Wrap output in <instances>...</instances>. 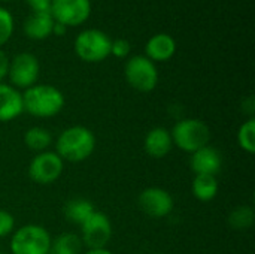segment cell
<instances>
[{
	"mask_svg": "<svg viewBox=\"0 0 255 254\" xmlns=\"http://www.w3.org/2000/svg\"><path fill=\"white\" fill-rule=\"evenodd\" d=\"M64 169L63 159L52 151L39 153L28 166L30 178L37 184H52L57 181Z\"/></svg>",
	"mask_w": 255,
	"mask_h": 254,
	"instance_id": "30bf717a",
	"label": "cell"
},
{
	"mask_svg": "<svg viewBox=\"0 0 255 254\" xmlns=\"http://www.w3.org/2000/svg\"><path fill=\"white\" fill-rule=\"evenodd\" d=\"M25 3L31 7L33 12H45L49 10L52 0H25Z\"/></svg>",
	"mask_w": 255,
	"mask_h": 254,
	"instance_id": "484cf974",
	"label": "cell"
},
{
	"mask_svg": "<svg viewBox=\"0 0 255 254\" xmlns=\"http://www.w3.org/2000/svg\"><path fill=\"white\" fill-rule=\"evenodd\" d=\"M173 147L172 135L167 129L164 127H155L149 130L145 136L143 148L148 156L154 159H163L166 157Z\"/></svg>",
	"mask_w": 255,
	"mask_h": 254,
	"instance_id": "9a60e30c",
	"label": "cell"
},
{
	"mask_svg": "<svg viewBox=\"0 0 255 254\" xmlns=\"http://www.w3.org/2000/svg\"><path fill=\"white\" fill-rule=\"evenodd\" d=\"M124 75L130 87L142 93L152 91L158 84V70L154 61L145 55H133L128 58L124 67Z\"/></svg>",
	"mask_w": 255,
	"mask_h": 254,
	"instance_id": "8992f818",
	"label": "cell"
},
{
	"mask_svg": "<svg viewBox=\"0 0 255 254\" xmlns=\"http://www.w3.org/2000/svg\"><path fill=\"white\" fill-rule=\"evenodd\" d=\"M49 12L54 21L66 27H76L88 19L91 13V1L90 0H52Z\"/></svg>",
	"mask_w": 255,
	"mask_h": 254,
	"instance_id": "9c48e42d",
	"label": "cell"
},
{
	"mask_svg": "<svg viewBox=\"0 0 255 254\" xmlns=\"http://www.w3.org/2000/svg\"><path fill=\"white\" fill-rule=\"evenodd\" d=\"M139 207L146 216L152 219H163L173 211L175 204L172 195L167 190L160 187H149L139 195Z\"/></svg>",
	"mask_w": 255,
	"mask_h": 254,
	"instance_id": "8fae6325",
	"label": "cell"
},
{
	"mask_svg": "<svg viewBox=\"0 0 255 254\" xmlns=\"http://www.w3.org/2000/svg\"><path fill=\"white\" fill-rule=\"evenodd\" d=\"M15 228V219L10 213L0 210V238L9 235L13 232Z\"/></svg>",
	"mask_w": 255,
	"mask_h": 254,
	"instance_id": "d4e9b609",
	"label": "cell"
},
{
	"mask_svg": "<svg viewBox=\"0 0 255 254\" xmlns=\"http://www.w3.org/2000/svg\"><path fill=\"white\" fill-rule=\"evenodd\" d=\"M94 211H96L94 205L90 201L82 199V198L70 199L64 205V216H66V219L70 223L79 225V226H82Z\"/></svg>",
	"mask_w": 255,
	"mask_h": 254,
	"instance_id": "e0dca14e",
	"label": "cell"
},
{
	"mask_svg": "<svg viewBox=\"0 0 255 254\" xmlns=\"http://www.w3.org/2000/svg\"><path fill=\"white\" fill-rule=\"evenodd\" d=\"M54 22L55 21L49 10L31 12V15L25 18L22 27H24V33L27 37H30L33 40H43L52 34Z\"/></svg>",
	"mask_w": 255,
	"mask_h": 254,
	"instance_id": "2e32d148",
	"label": "cell"
},
{
	"mask_svg": "<svg viewBox=\"0 0 255 254\" xmlns=\"http://www.w3.org/2000/svg\"><path fill=\"white\" fill-rule=\"evenodd\" d=\"M40 72V64L36 55L31 52H19L9 61L7 76L12 87L15 88H30L36 84Z\"/></svg>",
	"mask_w": 255,
	"mask_h": 254,
	"instance_id": "52a82bcc",
	"label": "cell"
},
{
	"mask_svg": "<svg viewBox=\"0 0 255 254\" xmlns=\"http://www.w3.org/2000/svg\"><path fill=\"white\" fill-rule=\"evenodd\" d=\"M24 144L37 153H43L52 144V135L45 127H31L24 135Z\"/></svg>",
	"mask_w": 255,
	"mask_h": 254,
	"instance_id": "d6986e66",
	"label": "cell"
},
{
	"mask_svg": "<svg viewBox=\"0 0 255 254\" xmlns=\"http://www.w3.org/2000/svg\"><path fill=\"white\" fill-rule=\"evenodd\" d=\"M55 147V153L63 159V162L79 163L93 154L96 148V136L84 126H72L60 133Z\"/></svg>",
	"mask_w": 255,
	"mask_h": 254,
	"instance_id": "6da1fadb",
	"label": "cell"
},
{
	"mask_svg": "<svg viewBox=\"0 0 255 254\" xmlns=\"http://www.w3.org/2000/svg\"><path fill=\"white\" fill-rule=\"evenodd\" d=\"M82 241L75 234H63L52 241L49 254H81Z\"/></svg>",
	"mask_w": 255,
	"mask_h": 254,
	"instance_id": "ffe728a7",
	"label": "cell"
},
{
	"mask_svg": "<svg viewBox=\"0 0 255 254\" xmlns=\"http://www.w3.org/2000/svg\"><path fill=\"white\" fill-rule=\"evenodd\" d=\"M22 112V94L15 87L0 82V121H12Z\"/></svg>",
	"mask_w": 255,
	"mask_h": 254,
	"instance_id": "4fadbf2b",
	"label": "cell"
},
{
	"mask_svg": "<svg viewBox=\"0 0 255 254\" xmlns=\"http://www.w3.org/2000/svg\"><path fill=\"white\" fill-rule=\"evenodd\" d=\"M9 57H7V54L3 51V49H0V82L7 76V72H9Z\"/></svg>",
	"mask_w": 255,
	"mask_h": 254,
	"instance_id": "4316f807",
	"label": "cell"
},
{
	"mask_svg": "<svg viewBox=\"0 0 255 254\" xmlns=\"http://www.w3.org/2000/svg\"><path fill=\"white\" fill-rule=\"evenodd\" d=\"M254 210L251 207L242 205L230 213L229 225L236 231H247L254 225Z\"/></svg>",
	"mask_w": 255,
	"mask_h": 254,
	"instance_id": "44dd1931",
	"label": "cell"
},
{
	"mask_svg": "<svg viewBox=\"0 0 255 254\" xmlns=\"http://www.w3.org/2000/svg\"><path fill=\"white\" fill-rule=\"evenodd\" d=\"M218 181L214 175H196L193 180V195L202 202H211L218 195Z\"/></svg>",
	"mask_w": 255,
	"mask_h": 254,
	"instance_id": "ac0fdd59",
	"label": "cell"
},
{
	"mask_svg": "<svg viewBox=\"0 0 255 254\" xmlns=\"http://www.w3.org/2000/svg\"><path fill=\"white\" fill-rule=\"evenodd\" d=\"M85 254H114L108 249H96V250H88Z\"/></svg>",
	"mask_w": 255,
	"mask_h": 254,
	"instance_id": "f1b7e54d",
	"label": "cell"
},
{
	"mask_svg": "<svg viewBox=\"0 0 255 254\" xmlns=\"http://www.w3.org/2000/svg\"><path fill=\"white\" fill-rule=\"evenodd\" d=\"M66 31H67V27L66 25H63V24H60V22H54V27H52V34H55V36H63V34H66Z\"/></svg>",
	"mask_w": 255,
	"mask_h": 254,
	"instance_id": "83f0119b",
	"label": "cell"
},
{
	"mask_svg": "<svg viewBox=\"0 0 255 254\" xmlns=\"http://www.w3.org/2000/svg\"><path fill=\"white\" fill-rule=\"evenodd\" d=\"M190 166L196 175H214V177H217V174H220L221 166H223L221 153L211 145H205L191 154Z\"/></svg>",
	"mask_w": 255,
	"mask_h": 254,
	"instance_id": "7c38bea8",
	"label": "cell"
},
{
	"mask_svg": "<svg viewBox=\"0 0 255 254\" xmlns=\"http://www.w3.org/2000/svg\"><path fill=\"white\" fill-rule=\"evenodd\" d=\"M13 33V18L10 12L4 7H0V46H3Z\"/></svg>",
	"mask_w": 255,
	"mask_h": 254,
	"instance_id": "603a6c76",
	"label": "cell"
},
{
	"mask_svg": "<svg viewBox=\"0 0 255 254\" xmlns=\"http://www.w3.org/2000/svg\"><path fill=\"white\" fill-rule=\"evenodd\" d=\"M172 141L179 150L194 153L205 145H209L211 130L202 121L196 118H184L178 121L172 130Z\"/></svg>",
	"mask_w": 255,
	"mask_h": 254,
	"instance_id": "3957f363",
	"label": "cell"
},
{
	"mask_svg": "<svg viewBox=\"0 0 255 254\" xmlns=\"http://www.w3.org/2000/svg\"><path fill=\"white\" fill-rule=\"evenodd\" d=\"M52 240L48 231L39 225L19 228L10 240L12 254H49Z\"/></svg>",
	"mask_w": 255,
	"mask_h": 254,
	"instance_id": "277c9868",
	"label": "cell"
},
{
	"mask_svg": "<svg viewBox=\"0 0 255 254\" xmlns=\"http://www.w3.org/2000/svg\"><path fill=\"white\" fill-rule=\"evenodd\" d=\"M111 37L97 28H87L75 39L76 55L87 63H99L111 55Z\"/></svg>",
	"mask_w": 255,
	"mask_h": 254,
	"instance_id": "5b68a950",
	"label": "cell"
},
{
	"mask_svg": "<svg viewBox=\"0 0 255 254\" xmlns=\"http://www.w3.org/2000/svg\"><path fill=\"white\" fill-rule=\"evenodd\" d=\"M176 52V42L167 33L154 34L145 45V57L151 61H167Z\"/></svg>",
	"mask_w": 255,
	"mask_h": 254,
	"instance_id": "5bb4252c",
	"label": "cell"
},
{
	"mask_svg": "<svg viewBox=\"0 0 255 254\" xmlns=\"http://www.w3.org/2000/svg\"><path fill=\"white\" fill-rule=\"evenodd\" d=\"M22 106L33 117L49 118L57 115L64 108L63 93L48 84H34L22 94Z\"/></svg>",
	"mask_w": 255,
	"mask_h": 254,
	"instance_id": "7a4b0ae2",
	"label": "cell"
},
{
	"mask_svg": "<svg viewBox=\"0 0 255 254\" xmlns=\"http://www.w3.org/2000/svg\"><path fill=\"white\" fill-rule=\"evenodd\" d=\"M238 142L241 148L250 154L255 153V120L250 118L247 120L238 132Z\"/></svg>",
	"mask_w": 255,
	"mask_h": 254,
	"instance_id": "7402d4cb",
	"label": "cell"
},
{
	"mask_svg": "<svg viewBox=\"0 0 255 254\" xmlns=\"http://www.w3.org/2000/svg\"><path fill=\"white\" fill-rule=\"evenodd\" d=\"M130 49H131V46H130V42H128L127 39L120 37V39L112 40L111 54L115 55L117 58H126V57L130 54Z\"/></svg>",
	"mask_w": 255,
	"mask_h": 254,
	"instance_id": "cb8c5ba5",
	"label": "cell"
},
{
	"mask_svg": "<svg viewBox=\"0 0 255 254\" xmlns=\"http://www.w3.org/2000/svg\"><path fill=\"white\" fill-rule=\"evenodd\" d=\"M1 1H12V0H1Z\"/></svg>",
	"mask_w": 255,
	"mask_h": 254,
	"instance_id": "f546056e",
	"label": "cell"
},
{
	"mask_svg": "<svg viewBox=\"0 0 255 254\" xmlns=\"http://www.w3.org/2000/svg\"><path fill=\"white\" fill-rule=\"evenodd\" d=\"M81 241L88 250L106 249L108 243L112 238V223L105 213L94 211L88 220L81 226Z\"/></svg>",
	"mask_w": 255,
	"mask_h": 254,
	"instance_id": "ba28073f",
	"label": "cell"
}]
</instances>
